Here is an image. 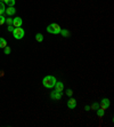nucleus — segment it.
I'll use <instances>...</instances> for the list:
<instances>
[{"label": "nucleus", "instance_id": "22", "mask_svg": "<svg viewBox=\"0 0 114 127\" xmlns=\"http://www.w3.org/2000/svg\"><path fill=\"white\" fill-rule=\"evenodd\" d=\"M85 109L87 110V111H89V110H90V106H88V105H86L85 106Z\"/></svg>", "mask_w": 114, "mask_h": 127}, {"label": "nucleus", "instance_id": "21", "mask_svg": "<svg viewBox=\"0 0 114 127\" xmlns=\"http://www.w3.org/2000/svg\"><path fill=\"white\" fill-rule=\"evenodd\" d=\"M14 29H15V28L13 27V25H8V28H7V30H8V31H10V32H13V31H14Z\"/></svg>", "mask_w": 114, "mask_h": 127}, {"label": "nucleus", "instance_id": "8", "mask_svg": "<svg viewBox=\"0 0 114 127\" xmlns=\"http://www.w3.org/2000/svg\"><path fill=\"white\" fill-rule=\"evenodd\" d=\"M54 88H55V91L63 92V91H64V84L62 83V81H56L55 86H54Z\"/></svg>", "mask_w": 114, "mask_h": 127}, {"label": "nucleus", "instance_id": "2", "mask_svg": "<svg viewBox=\"0 0 114 127\" xmlns=\"http://www.w3.org/2000/svg\"><path fill=\"white\" fill-rule=\"evenodd\" d=\"M61 30H62V28L57 23H51L47 27V32L51 33V34H59Z\"/></svg>", "mask_w": 114, "mask_h": 127}, {"label": "nucleus", "instance_id": "18", "mask_svg": "<svg viewBox=\"0 0 114 127\" xmlns=\"http://www.w3.org/2000/svg\"><path fill=\"white\" fill-rule=\"evenodd\" d=\"M3 53L6 54V55H8V54H10V48H9L8 46H6V47L3 48Z\"/></svg>", "mask_w": 114, "mask_h": 127}, {"label": "nucleus", "instance_id": "13", "mask_svg": "<svg viewBox=\"0 0 114 127\" xmlns=\"http://www.w3.org/2000/svg\"><path fill=\"white\" fill-rule=\"evenodd\" d=\"M5 10H6V6H5V3L0 1V15L5 14Z\"/></svg>", "mask_w": 114, "mask_h": 127}, {"label": "nucleus", "instance_id": "5", "mask_svg": "<svg viewBox=\"0 0 114 127\" xmlns=\"http://www.w3.org/2000/svg\"><path fill=\"white\" fill-rule=\"evenodd\" d=\"M22 24H23V21H22V18L16 16L15 18H13V27L14 28H21L22 27Z\"/></svg>", "mask_w": 114, "mask_h": 127}, {"label": "nucleus", "instance_id": "20", "mask_svg": "<svg viewBox=\"0 0 114 127\" xmlns=\"http://www.w3.org/2000/svg\"><path fill=\"white\" fill-rule=\"evenodd\" d=\"M66 94H67V96H72V95H73V91H72V89H67Z\"/></svg>", "mask_w": 114, "mask_h": 127}, {"label": "nucleus", "instance_id": "16", "mask_svg": "<svg viewBox=\"0 0 114 127\" xmlns=\"http://www.w3.org/2000/svg\"><path fill=\"white\" fill-rule=\"evenodd\" d=\"M6 23V17L3 15H0V25H3Z\"/></svg>", "mask_w": 114, "mask_h": 127}, {"label": "nucleus", "instance_id": "9", "mask_svg": "<svg viewBox=\"0 0 114 127\" xmlns=\"http://www.w3.org/2000/svg\"><path fill=\"white\" fill-rule=\"evenodd\" d=\"M75 106H76V101L71 97L70 100L67 101V108H68V109H74Z\"/></svg>", "mask_w": 114, "mask_h": 127}, {"label": "nucleus", "instance_id": "4", "mask_svg": "<svg viewBox=\"0 0 114 127\" xmlns=\"http://www.w3.org/2000/svg\"><path fill=\"white\" fill-rule=\"evenodd\" d=\"M63 96V92H58V91H54L50 93V97L53 98L54 101H59Z\"/></svg>", "mask_w": 114, "mask_h": 127}, {"label": "nucleus", "instance_id": "15", "mask_svg": "<svg viewBox=\"0 0 114 127\" xmlns=\"http://www.w3.org/2000/svg\"><path fill=\"white\" fill-rule=\"evenodd\" d=\"M35 40L39 42H42L44 41V35L41 34V33H37V35H35Z\"/></svg>", "mask_w": 114, "mask_h": 127}, {"label": "nucleus", "instance_id": "19", "mask_svg": "<svg viewBox=\"0 0 114 127\" xmlns=\"http://www.w3.org/2000/svg\"><path fill=\"white\" fill-rule=\"evenodd\" d=\"M6 23L8 25H13V18H6Z\"/></svg>", "mask_w": 114, "mask_h": 127}, {"label": "nucleus", "instance_id": "6", "mask_svg": "<svg viewBox=\"0 0 114 127\" xmlns=\"http://www.w3.org/2000/svg\"><path fill=\"white\" fill-rule=\"evenodd\" d=\"M110 104L111 103H110V100H108V98H103L102 102L99 103V108L103 110H106L108 106H110Z\"/></svg>", "mask_w": 114, "mask_h": 127}, {"label": "nucleus", "instance_id": "7", "mask_svg": "<svg viewBox=\"0 0 114 127\" xmlns=\"http://www.w3.org/2000/svg\"><path fill=\"white\" fill-rule=\"evenodd\" d=\"M5 13H6L8 16H13V15L16 13V8H15L14 6H8L6 8V10H5Z\"/></svg>", "mask_w": 114, "mask_h": 127}, {"label": "nucleus", "instance_id": "1", "mask_svg": "<svg viewBox=\"0 0 114 127\" xmlns=\"http://www.w3.org/2000/svg\"><path fill=\"white\" fill-rule=\"evenodd\" d=\"M56 78L54 76H46L42 79V85L46 87V88H54V86L56 84Z\"/></svg>", "mask_w": 114, "mask_h": 127}, {"label": "nucleus", "instance_id": "17", "mask_svg": "<svg viewBox=\"0 0 114 127\" xmlns=\"http://www.w3.org/2000/svg\"><path fill=\"white\" fill-rule=\"evenodd\" d=\"M98 108H99V104H98V103L96 102V103H94L92 105L90 106V110H97Z\"/></svg>", "mask_w": 114, "mask_h": 127}, {"label": "nucleus", "instance_id": "14", "mask_svg": "<svg viewBox=\"0 0 114 127\" xmlns=\"http://www.w3.org/2000/svg\"><path fill=\"white\" fill-rule=\"evenodd\" d=\"M104 113H105V110L100 109V108H98V109H97V116H98L99 118H102V117H104Z\"/></svg>", "mask_w": 114, "mask_h": 127}, {"label": "nucleus", "instance_id": "3", "mask_svg": "<svg viewBox=\"0 0 114 127\" xmlns=\"http://www.w3.org/2000/svg\"><path fill=\"white\" fill-rule=\"evenodd\" d=\"M13 35H14L15 39L21 40V39L24 38V35H25V31H24L23 28H15L14 31H13Z\"/></svg>", "mask_w": 114, "mask_h": 127}, {"label": "nucleus", "instance_id": "10", "mask_svg": "<svg viewBox=\"0 0 114 127\" xmlns=\"http://www.w3.org/2000/svg\"><path fill=\"white\" fill-rule=\"evenodd\" d=\"M61 34L63 35L64 38H70L71 37L70 31H67V30H61Z\"/></svg>", "mask_w": 114, "mask_h": 127}, {"label": "nucleus", "instance_id": "12", "mask_svg": "<svg viewBox=\"0 0 114 127\" xmlns=\"http://www.w3.org/2000/svg\"><path fill=\"white\" fill-rule=\"evenodd\" d=\"M3 3H7V6H14L16 3V0H2Z\"/></svg>", "mask_w": 114, "mask_h": 127}, {"label": "nucleus", "instance_id": "23", "mask_svg": "<svg viewBox=\"0 0 114 127\" xmlns=\"http://www.w3.org/2000/svg\"><path fill=\"white\" fill-rule=\"evenodd\" d=\"M0 1H1V2H2V0H0Z\"/></svg>", "mask_w": 114, "mask_h": 127}, {"label": "nucleus", "instance_id": "11", "mask_svg": "<svg viewBox=\"0 0 114 127\" xmlns=\"http://www.w3.org/2000/svg\"><path fill=\"white\" fill-rule=\"evenodd\" d=\"M7 46V41L6 39L2 38V37H0V48H5Z\"/></svg>", "mask_w": 114, "mask_h": 127}]
</instances>
